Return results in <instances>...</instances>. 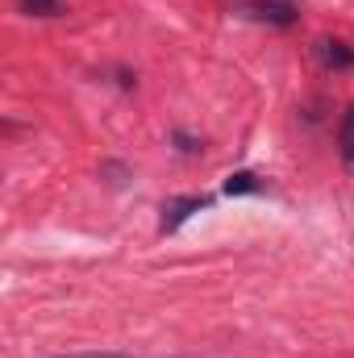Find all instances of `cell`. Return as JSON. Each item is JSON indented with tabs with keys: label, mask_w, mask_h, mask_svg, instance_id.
I'll use <instances>...</instances> for the list:
<instances>
[{
	"label": "cell",
	"mask_w": 354,
	"mask_h": 358,
	"mask_svg": "<svg viewBox=\"0 0 354 358\" xmlns=\"http://www.w3.org/2000/svg\"><path fill=\"white\" fill-rule=\"evenodd\" d=\"M200 208H208V196H176V200H167V204H163L159 234H176L179 225H183L192 213H200Z\"/></svg>",
	"instance_id": "obj_1"
},
{
	"label": "cell",
	"mask_w": 354,
	"mask_h": 358,
	"mask_svg": "<svg viewBox=\"0 0 354 358\" xmlns=\"http://www.w3.org/2000/svg\"><path fill=\"white\" fill-rule=\"evenodd\" d=\"M296 13H300V8H296L292 0H255V4H250V17H259L267 25H292Z\"/></svg>",
	"instance_id": "obj_2"
},
{
	"label": "cell",
	"mask_w": 354,
	"mask_h": 358,
	"mask_svg": "<svg viewBox=\"0 0 354 358\" xmlns=\"http://www.w3.org/2000/svg\"><path fill=\"white\" fill-rule=\"evenodd\" d=\"M317 59L325 63V67H334V71H346V67H354V46H346V42H317Z\"/></svg>",
	"instance_id": "obj_3"
},
{
	"label": "cell",
	"mask_w": 354,
	"mask_h": 358,
	"mask_svg": "<svg viewBox=\"0 0 354 358\" xmlns=\"http://www.w3.org/2000/svg\"><path fill=\"white\" fill-rule=\"evenodd\" d=\"M338 150H342V167L354 176V104H351V113L342 117V129H338Z\"/></svg>",
	"instance_id": "obj_4"
},
{
	"label": "cell",
	"mask_w": 354,
	"mask_h": 358,
	"mask_svg": "<svg viewBox=\"0 0 354 358\" xmlns=\"http://www.w3.org/2000/svg\"><path fill=\"white\" fill-rule=\"evenodd\" d=\"M250 192H263L259 176H250V171H238V176L225 179V196H250Z\"/></svg>",
	"instance_id": "obj_5"
},
{
	"label": "cell",
	"mask_w": 354,
	"mask_h": 358,
	"mask_svg": "<svg viewBox=\"0 0 354 358\" xmlns=\"http://www.w3.org/2000/svg\"><path fill=\"white\" fill-rule=\"evenodd\" d=\"M21 4V13H29V17H59L63 13V0H17Z\"/></svg>",
	"instance_id": "obj_6"
},
{
	"label": "cell",
	"mask_w": 354,
	"mask_h": 358,
	"mask_svg": "<svg viewBox=\"0 0 354 358\" xmlns=\"http://www.w3.org/2000/svg\"><path fill=\"white\" fill-rule=\"evenodd\" d=\"M63 358H134V355H117V350H84V355H63Z\"/></svg>",
	"instance_id": "obj_7"
}]
</instances>
